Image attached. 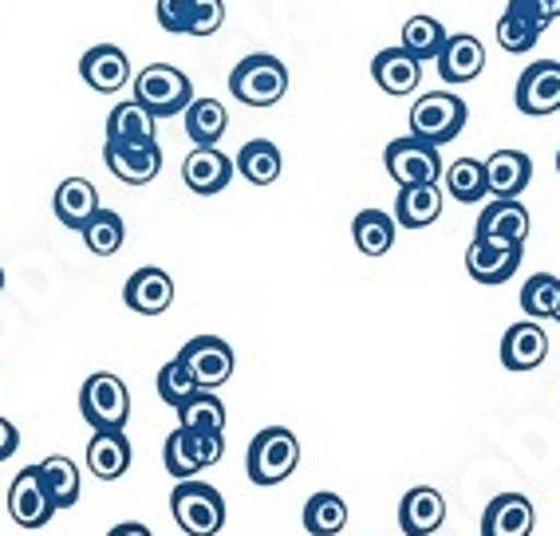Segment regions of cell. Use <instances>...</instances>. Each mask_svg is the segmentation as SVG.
Returning <instances> with one entry per match:
<instances>
[{
  "label": "cell",
  "instance_id": "obj_1",
  "mask_svg": "<svg viewBox=\"0 0 560 536\" xmlns=\"http://www.w3.org/2000/svg\"><path fill=\"white\" fill-rule=\"evenodd\" d=\"M296 466H301V442L289 427H265L260 434H253L249 454H245V474L253 486H280L296 474Z\"/></svg>",
  "mask_w": 560,
  "mask_h": 536
},
{
  "label": "cell",
  "instance_id": "obj_2",
  "mask_svg": "<svg viewBox=\"0 0 560 536\" xmlns=\"http://www.w3.org/2000/svg\"><path fill=\"white\" fill-rule=\"evenodd\" d=\"M230 91L233 100L245 103V107H272L289 91V68L277 56H269V51H253V56H245L233 68Z\"/></svg>",
  "mask_w": 560,
  "mask_h": 536
},
{
  "label": "cell",
  "instance_id": "obj_3",
  "mask_svg": "<svg viewBox=\"0 0 560 536\" xmlns=\"http://www.w3.org/2000/svg\"><path fill=\"white\" fill-rule=\"evenodd\" d=\"M171 513L186 536H218L225 528V497L198 477H186L171 493Z\"/></svg>",
  "mask_w": 560,
  "mask_h": 536
},
{
  "label": "cell",
  "instance_id": "obj_4",
  "mask_svg": "<svg viewBox=\"0 0 560 536\" xmlns=\"http://www.w3.org/2000/svg\"><path fill=\"white\" fill-rule=\"evenodd\" d=\"M225 457V434L221 430H190L178 427L166 446H162V466L174 481H186V477H198L201 469L218 466Z\"/></svg>",
  "mask_w": 560,
  "mask_h": 536
},
{
  "label": "cell",
  "instance_id": "obj_5",
  "mask_svg": "<svg viewBox=\"0 0 560 536\" xmlns=\"http://www.w3.org/2000/svg\"><path fill=\"white\" fill-rule=\"evenodd\" d=\"M135 100L151 110L154 119H171L194 103V83L174 63H151L135 75Z\"/></svg>",
  "mask_w": 560,
  "mask_h": 536
},
{
  "label": "cell",
  "instance_id": "obj_6",
  "mask_svg": "<svg viewBox=\"0 0 560 536\" xmlns=\"http://www.w3.org/2000/svg\"><path fill=\"white\" fill-rule=\"evenodd\" d=\"M466 100H458L454 91H431V95H422L415 107H410V130L415 139H427L434 147H446L462 135L466 127Z\"/></svg>",
  "mask_w": 560,
  "mask_h": 536
},
{
  "label": "cell",
  "instance_id": "obj_7",
  "mask_svg": "<svg viewBox=\"0 0 560 536\" xmlns=\"http://www.w3.org/2000/svg\"><path fill=\"white\" fill-rule=\"evenodd\" d=\"M80 415L91 430H122L130 418L127 383L110 371H95L80 387Z\"/></svg>",
  "mask_w": 560,
  "mask_h": 536
},
{
  "label": "cell",
  "instance_id": "obj_8",
  "mask_svg": "<svg viewBox=\"0 0 560 536\" xmlns=\"http://www.w3.org/2000/svg\"><path fill=\"white\" fill-rule=\"evenodd\" d=\"M383 162H387V174L399 186H431V182L442 178L439 147L427 139H415V135L390 139L387 150H383Z\"/></svg>",
  "mask_w": 560,
  "mask_h": 536
},
{
  "label": "cell",
  "instance_id": "obj_9",
  "mask_svg": "<svg viewBox=\"0 0 560 536\" xmlns=\"http://www.w3.org/2000/svg\"><path fill=\"white\" fill-rule=\"evenodd\" d=\"M513 103L521 115L529 119H545L560 110V60H533L521 71L517 88H513Z\"/></svg>",
  "mask_w": 560,
  "mask_h": 536
},
{
  "label": "cell",
  "instance_id": "obj_10",
  "mask_svg": "<svg viewBox=\"0 0 560 536\" xmlns=\"http://www.w3.org/2000/svg\"><path fill=\"white\" fill-rule=\"evenodd\" d=\"M103 159H107L110 174H115L119 182H127V186H147V182L159 178V170H162L159 139H135V142L107 139Z\"/></svg>",
  "mask_w": 560,
  "mask_h": 536
},
{
  "label": "cell",
  "instance_id": "obj_11",
  "mask_svg": "<svg viewBox=\"0 0 560 536\" xmlns=\"http://www.w3.org/2000/svg\"><path fill=\"white\" fill-rule=\"evenodd\" d=\"M9 513L21 528H44L51 516L60 513V509H56V501H51L48 486H44L40 466H28V469H21V474L12 477Z\"/></svg>",
  "mask_w": 560,
  "mask_h": 536
},
{
  "label": "cell",
  "instance_id": "obj_12",
  "mask_svg": "<svg viewBox=\"0 0 560 536\" xmlns=\"http://www.w3.org/2000/svg\"><path fill=\"white\" fill-rule=\"evenodd\" d=\"M178 359L186 363V371L198 378V387H206V391H218L221 383H230V375H233V348L218 336L186 339V348L178 351Z\"/></svg>",
  "mask_w": 560,
  "mask_h": 536
},
{
  "label": "cell",
  "instance_id": "obj_13",
  "mask_svg": "<svg viewBox=\"0 0 560 536\" xmlns=\"http://www.w3.org/2000/svg\"><path fill=\"white\" fill-rule=\"evenodd\" d=\"M80 80L100 95H115L130 83V56L115 44H95L80 56Z\"/></svg>",
  "mask_w": 560,
  "mask_h": 536
},
{
  "label": "cell",
  "instance_id": "obj_14",
  "mask_svg": "<svg viewBox=\"0 0 560 536\" xmlns=\"http://www.w3.org/2000/svg\"><path fill=\"white\" fill-rule=\"evenodd\" d=\"M521 268V245H501L490 237H474L466 248V272L478 284H505Z\"/></svg>",
  "mask_w": 560,
  "mask_h": 536
},
{
  "label": "cell",
  "instance_id": "obj_15",
  "mask_svg": "<svg viewBox=\"0 0 560 536\" xmlns=\"http://www.w3.org/2000/svg\"><path fill=\"white\" fill-rule=\"evenodd\" d=\"M233 174H237V166H233L230 154H221L218 147H198L182 162V182H186L194 194H201V198L221 194V189L233 182Z\"/></svg>",
  "mask_w": 560,
  "mask_h": 536
},
{
  "label": "cell",
  "instance_id": "obj_16",
  "mask_svg": "<svg viewBox=\"0 0 560 536\" xmlns=\"http://www.w3.org/2000/svg\"><path fill=\"white\" fill-rule=\"evenodd\" d=\"M474 237H490L501 241V245H525V237H529V209L521 206L517 198H493L478 213Z\"/></svg>",
  "mask_w": 560,
  "mask_h": 536
},
{
  "label": "cell",
  "instance_id": "obj_17",
  "mask_svg": "<svg viewBox=\"0 0 560 536\" xmlns=\"http://www.w3.org/2000/svg\"><path fill=\"white\" fill-rule=\"evenodd\" d=\"M537 509L525 493H501L493 497L481 513V536H533Z\"/></svg>",
  "mask_w": 560,
  "mask_h": 536
},
{
  "label": "cell",
  "instance_id": "obj_18",
  "mask_svg": "<svg viewBox=\"0 0 560 536\" xmlns=\"http://www.w3.org/2000/svg\"><path fill=\"white\" fill-rule=\"evenodd\" d=\"M122 300H127V308L139 312V316H162L174 300L171 272H166V268H154V265L130 272L127 289H122Z\"/></svg>",
  "mask_w": 560,
  "mask_h": 536
},
{
  "label": "cell",
  "instance_id": "obj_19",
  "mask_svg": "<svg viewBox=\"0 0 560 536\" xmlns=\"http://www.w3.org/2000/svg\"><path fill=\"white\" fill-rule=\"evenodd\" d=\"M481 71H486V48H481L478 36H470V32L446 36V44H442V51H439L442 80L451 83V88H458V83L478 80Z\"/></svg>",
  "mask_w": 560,
  "mask_h": 536
},
{
  "label": "cell",
  "instance_id": "obj_20",
  "mask_svg": "<svg viewBox=\"0 0 560 536\" xmlns=\"http://www.w3.org/2000/svg\"><path fill=\"white\" fill-rule=\"evenodd\" d=\"M549 356V336L540 331L537 319H521L501 336V363L510 371H537Z\"/></svg>",
  "mask_w": 560,
  "mask_h": 536
},
{
  "label": "cell",
  "instance_id": "obj_21",
  "mask_svg": "<svg viewBox=\"0 0 560 536\" xmlns=\"http://www.w3.org/2000/svg\"><path fill=\"white\" fill-rule=\"evenodd\" d=\"M446 525V501L439 489L415 486L407 489V497L399 501V528L407 536H431Z\"/></svg>",
  "mask_w": 560,
  "mask_h": 536
},
{
  "label": "cell",
  "instance_id": "obj_22",
  "mask_svg": "<svg viewBox=\"0 0 560 536\" xmlns=\"http://www.w3.org/2000/svg\"><path fill=\"white\" fill-rule=\"evenodd\" d=\"M371 80L380 83L387 95H410L422 83V60H415L407 48H383L371 60Z\"/></svg>",
  "mask_w": 560,
  "mask_h": 536
},
{
  "label": "cell",
  "instance_id": "obj_23",
  "mask_svg": "<svg viewBox=\"0 0 560 536\" xmlns=\"http://www.w3.org/2000/svg\"><path fill=\"white\" fill-rule=\"evenodd\" d=\"M486 182L493 198H521L533 182V162L525 150H493L486 159Z\"/></svg>",
  "mask_w": 560,
  "mask_h": 536
},
{
  "label": "cell",
  "instance_id": "obj_24",
  "mask_svg": "<svg viewBox=\"0 0 560 536\" xmlns=\"http://www.w3.org/2000/svg\"><path fill=\"white\" fill-rule=\"evenodd\" d=\"M130 442L122 430H95L88 442V469L100 481H115L130 469Z\"/></svg>",
  "mask_w": 560,
  "mask_h": 536
},
{
  "label": "cell",
  "instance_id": "obj_25",
  "mask_svg": "<svg viewBox=\"0 0 560 536\" xmlns=\"http://www.w3.org/2000/svg\"><path fill=\"white\" fill-rule=\"evenodd\" d=\"M439 218H442L439 182H431V186H399V198H395V225L427 229Z\"/></svg>",
  "mask_w": 560,
  "mask_h": 536
},
{
  "label": "cell",
  "instance_id": "obj_26",
  "mask_svg": "<svg viewBox=\"0 0 560 536\" xmlns=\"http://www.w3.org/2000/svg\"><path fill=\"white\" fill-rule=\"evenodd\" d=\"M51 209H56L60 225L83 229L91 221V213L100 209V189L91 186L88 178H68V182H60V189H56Z\"/></svg>",
  "mask_w": 560,
  "mask_h": 536
},
{
  "label": "cell",
  "instance_id": "obj_27",
  "mask_svg": "<svg viewBox=\"0 0 560 536\" xmlns=\"http://www.w3.org/2000/svg\"><path fill=\"white\" fill-rule=\"evenodd\" d=\"M237 174L253 186H272L280 178V170H284V159H280L277 142L269 139H249L245 147L237 150V159H233Z\"/></svg>",
  "mask_w": 560,
  "mask_h": 536
},
{
  "label": "cell",
  "instance_id": "obj_28",
  "mask_svg": "<svg viewBox=\"0 0 560 536\" xmlns=\"http://www.w3.org/2000/svg\"><path fill=\"white\" fill-rule=\"evenodd\" d=\"M395 229H399L395 218L383 213V209H360L355 221H351V237H355L363 257H383L395 245Z\"/></svg>",
  "mask_w": 560,
  "mask_h": 536
},
{
  "label": "cell",
  "instance_id": "obj_29",
  "mask_svg": "<svg viewBox=\"0 0 560 536\" xmlns=\"http://www.w3.org/2000/svg\"><path fill=\"white\" fill-rule=\"evenodd\" d=\"M182 115H186V135L194 139V147H218L230 127V115L218 100H194Z\"/></svg>",
  "mask_w": 560,
  "mask_h": 536
},
{
  "label": "cell",
  "instance_id": "obj_30",
  "mask_svg": "<svg viewBox=\"0 0 560 536\" xmlns=\"http://www.w3.org/2000/svg\"><path fill=\"white\" fill-rule=\"evenodd\" d=\"M348 525V505H343L340 493H331V489H320V493L308 497V505H304V528L312 536H336L343 533Z\"/></svg>",
  "mask_w": 560,
  "mask_h": 536
},
{
  "label": "cell",
  "instance_id": "obj_31",
  "mask_svg": "<svg viewBox=\"0 0 560 536\" xmlns=\"http://www.w3.org/2000/svg\"><path fill=\"white\" fill-rule=\"evenodd\" d=\"M83 233V245L95 253V257H115L122 248V241H127V225H122V218L115 213V209H95L91 213V221L80 229Z\"/></svg>",
  "mask_w": 560,
  "mask_h": 536
},
{
  "label": "cell",
  "instance_id": "obj_32",
  "mask_svg": "<svg viewBox=\"0 0 560 536\" xmlns=\"http://www.w3.org/2000/svg\"><path fill=\"white\" fill-rule=\"evenodd\" d=\"M446 189H451V198L462 201V206H478V201L490 194V182H486V162L458 159L454 166H446Z\"/></svg>",
  "mask_w": 560,
  "mask_h": 536
},
{
  "label": "cell",
  "instance_id": "obj_33",
  "mask_svg": "<svg viewBox=\"0 0 560 536\" xmlns=\"http://www.w3.org/2000/svg\"><path fill=\"white\" fill-rule=\"evenodd\" d=\"M40 477H44V486H48L51 501H56V509H71L75 501H80V469L71 466L63 454L44 457Z\"/></svg>",
  "mask_w": 560,
  "mask_h": 536
},
{
  "label": "cell",
  "instance_id": "obj_34",
  "mask_svg": "<svg viewBox=\"0 0 560 536\" xmlns=\"http://www.w3.org/2000/svg\"><path fill=\"white\" fill-rule=\"evenodd\" d=\"M107 139H115V142L154 139V115L142 107L139 100L119 103V107L107 115Z\"/></svg>",
  "mask_w": 560,
  "mask_h": 536
},
{
  "label": "cell",
  "instance_id": "obj_35",
  "mask_svg": "<svg viewBox=\"0 0 560 536\" xmlns=\"http://www.w3.org/2000/svg\"><path fill=\"white\" fill-rule=\"evenodd\" d=\"M442 44H446V24L434 21V16H410L402 24V48L415 60H439Z\"/></svg>",
  "mask_w": 560,
  "mask_h": 536
},
{
  "label": "cell",
  "instance_id": "obj_36",
  "mask_svg": "<svg viewBox=\"0 0 560 536\" xmlns=\"http://www.w3.org/2000/svg\"><path fill=\"white\" fill-rule=\"evenodd\" d=\"M178 427L190 430H225V403L213 391L198 387L186 403L178 407Z\"/></svg>",
  "mask_w": 560,
  "mask_h": 536
},
{
  "label": "cell",
  "instance_id": "obj_37",
  "mask_svg": "<svg viewBox=\"0 0 560 536\" xmlns=\"http://www.w3.org/2000/svg\"><path fill=\"white\" fill-rule=\"evenodd\" d=\"M557 292H560V277L552 272H537V277L525 280V289H521V308L529 319H552L557 312Z\"/></svg>",
  "mask_w": 560,
  "mask_h": 536
},
{
  "label": "cell",
  "instance_id": "obj_38",
  "mask_svg": "<svg viewBox=\"0 0 560 536\" xmlns=\"http://www.w3.org/2000/svg\"><path fill=\"white\" fill-rule=\"evenodd\" d=\"M154 387H159L162 403H171V407L178 410L182 403H186V398H190L194 391H198V378H194L190 371H186V363H182V359H171V363H166V368L159 371Z\"/></svg>",
  "mask_w": 560,
  "mask_h": 536
},
{
  "label": "cell",
  "instance_id": "obj_39",
  "mask_svg": "<svg viewBox=\"0 0 560 536\" xmlns=\"http://www.w3.org/2000/svg\"><path fill=\"white\" fill-rule=\"evenodd\" d=\"M540 40V32L533 28L525 16H517L513 9L501 12V21H498V44L505 51H513V56H525V51H533V44Z\"/></svg>",
  "mask_w": 560,
  "mask_h": 536
},
{
  "label": "cell",
  "instance_id": "obj_40",
  "mask_svg": "<svg viewBox=\"0 0 560 536\" xmlns=\"http://www.w3.org/2000/svg\"><path fill=\"white\" fill-rule=\"evenodd\" d=\"M221 24H225L221 0H190V32L186 36H213Z\"/></svg>",
  "mask_w": 560,
  "mask_h": 536
},
{
  "label": "cell",
  "instance_id": "obj_41",
  "mask_svg": "<svg viewBox=\"0 0 560 536\" xmlns=\"http://www.w3.org/2000/svg\"><path fill=\"white\" fill-rule=\"evenodd\" d=\"M154 16H159V24L171 36H186L190 32V0H159Z\"/></svg>",
  "mask_w": 560,
  "mask_h": 536
},
{
  "label": "cell",
  "instance_id": "obj_42",
  "mask_svg": "<svg viewBox=\"0 0 560 536\" xmlns=\"http://www.w3.org/2000/svg\"><path fill=\"white\" fill-rule=\"evenodd\" d=\"M510 9L517 12V16H525V21H529L537 32H545L552 24V16L545 12V4H540V0H510Z\"/></svg>",
  "mask_w": 560,
  "mask_h": 536
},
{
  "label": "cell",
  "instance_id": "obj_43",
  "mask_svg": "<svg viewBox=\"0 0 560 536\" xmlns=\"http://www.w3.org/2000/svg\"><path fill=\"white\" fill-rule=\"evenodd\" d=\"M16 446H21V434H16V427H12L9 418L0 415V462H9L16 454Z\"/></svg>",
  "mask_w": 560,
  "mask_h": 536
},
{
  "label": "cell",
  "instance_id": "obj_44",
  "mask_svg": "<svg viewBox=\"0 0 560 536\" xmlns=\"http://www.w3.org/2000/svg\"><path fill=\"white\" fill-rule=\"evenodd\" d=\"M107 536H154V533L142 525V521H122V525H115Z\"/></svg>",
  "mask_w": 560,
  "mask_h": 536
},
{
  "label": "cell",
  "instance_id": "obj_45",
  "mask_svg": "<svg viewBox=\"0 0 560 536\" xmlns=\"http://www.w3.org/2000/svg\"><path fill=\"white\" fill-rule=\"evenodd\" d=\"M540 4H545V12H549L552 21H557V16H560V0H540Z\"/></svg>",
  "mask_w": 560,
  "mask_h": 536
},
{
  "label": "cell",
  "instance_id": "obj_46",
  "mask_svg": "<svg viewBox=\"0 0 560 536\" xmlns=\"http://www.w3.org/2000/svg\"><path fill=\"white\" fill-rule=\"evenodd\" d=\"M552 319H557V324H560V292H557V312H552Z\"/></svg>",
  "mask_w": 560,
  "mask_h": 536
},
{
  "label": "cell",
  "instance_id": "obj_47",
  "mask_svg": "<svg viewBox=\"0 0 560 536\" xmlns=\"http://www.w3.org/2000/svg\"><path fill=\"white\" fill-rule=\"evenodd\" d=\"M0 292H4V265H0Z\"/></svg>",
  "mask_w": 560,
  "mask_h": 536
},
{
  "label": "cell",
  "instance_id": "obj_48",
  "mask_svg": "<svg viewBox=\"0 0 560 536\" xmlns=\"http://www.w3.org/2000/svg\"><path fill=\"white\" fill-rule=\"evenodd\" d=\"M557 170H560V150H557Z\"/></svg>",
  "mask_w": 560,
  "mask_h": 536
}]
</instances>
